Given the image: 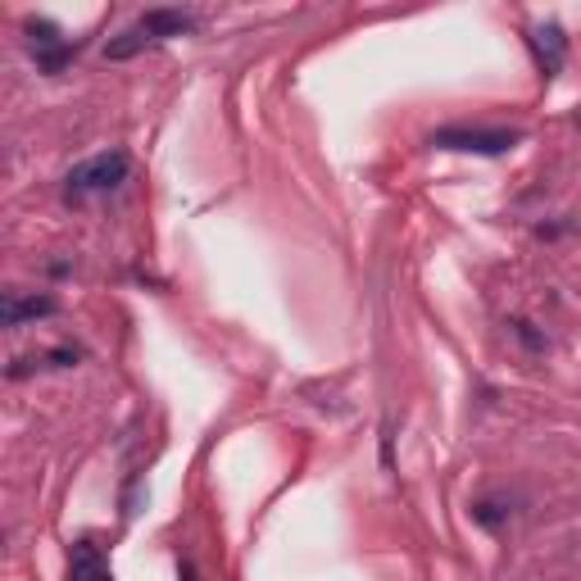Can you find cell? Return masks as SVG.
<instances>
[{
    "label": "cell",
    "instance_id": "obj_2",
    "mask_svg": "<svg viewBox=\"0 0 581 581\" xmlns=\"http://www.w3.org/2000/svg\"><path fill=\"white\" fill-rule=\"evenodd\" d=\"M128 173H132L128 150H101V155H91V160H82V164L69 169V177H65V200L69 205H82L91 196H109V191L124 187Z\"/></svg>",
    "mask_w": 581,
    "mask_h": 581
},
{
    "label": "cell",
    "instance_id": "obj_5",
    "mask_svg": "<svg viewBox=\"0 0 581 581\" xmlns=\"http://www.w3.org/2000/svg\"><path fill=\"white\" fill-rule=\"evenodd\" d=\"M55 314H59V295H50V291H33V295L5 291V300H0V323L5 327H23V323L55 318Z\"/></svg>",
    "mask_w": 581,
    "mask_h": 581
},
{
    "label": "cell",
    "instance_id": "obj_4",
    "mask_svg": "<svg viewBox=\"0 0 581 581\" xmlns=\"http://www.w3.org/2000/svg\"><path fill=\"white\" fill-rule=\"evenodd\" d=\"M27 46H33V59L42 73H59L78 50V42H69L50 19H27Z\"/></svg>",
    "mask_w": 581,
    "mask_h": 581
},
{
    "label": "cell",
    "instance_id": "obj_7",
    "mask_svg": "<svg viewBox=\"0 0 581 581\" xmlns=\"http://www.w3.org/2000/svg\"><path fill=\"white\" fill-rule=\"evenodd\" d=\"M69 581H109L105 555L96 541H73L69 549Z\"/></svg>",
    "mask_w": 581,
    "mask_h": 581
},
{
    "label": "cell",
    "instance_id": "obj_1",
    "mask_svg": "<svg viewBox=\"0 0 581 581\" xmlns=\"http://www.w3.org/2000/svg\"><path fill=\"white\" fill-rule=\"evenodd\" d=\"M196 14L191 10H146L132 27H124L118 37L105 42V59H114V65H124V59H137L141 50L160 46L169 37H191L196 33Z\"/></svg>",
    "mask_w": 581,
    "mask_h": 581
},
{
    "label": "cell",
    "instance_id": "obj_6",
    "mask_svg": "<svg viewBox=\"0 0 581 581\" xmlns=\"http://www.w3.org/2000/svg\"><path fill=\"white\" fill-rule=\"evenodd\" d=\"M532 50H536L541 73H545V78H559L563 59H568V37H563V27H559V23H541L536 33H532Z\"/></svg>",
    "mask_w": 581,
    "mask_h": 581
},
{
    "label": "cell",
    "instance_id": "obj_10",
    "mask_svg": "<svg viewBox=\"0 0 581 581\" xmlns=\"http://www.w3.org/2000/svg\"><path fill=\"white\" fill-rule=\"evenodd\" d=\"M182 581H196V572H191V563H182Z\"/></svg>",
    "mask_w": 581,
    "mask_h": 581
},
{
    "label": "cell",
    "instance_id": "obj_9",
    "mask_svg": "<svg viewBox=\"0 0 581 581\" xmlns=\"http://www.w3.org/2000/svg\"><path fill=\"white\" fill-rule=\"evenodd\" d=\"M513 336H518V341H523L527 350H545V346H549V341H545V336H541L527 318H513Z\"/></svg>",
    "mask_w": 581,
    "mask_h": 581
},
{
    "label": "cell",
    "instance_id": "obj_8",
    "mask_svg": "<svg viewBox=\"0 0 581 581\" xmlns=\"http://www.w3.org/2000/svg\"><path fill=\"white\" fill-rule=\"evenodd\" d=\"M473 518H477L481 527H500L504 518H509V509H500L496 500H481V504H473Z\"/></svg>",
    "mask_w": 581,
    "mask_h": 581
},
{
    "label": "cell",
    "instance_id": "obj_3",
    "mask_svg": "<svg viewBox=\"0 0 581 581\" xmlns=\"http://www.w3.org/2000/svg\"><path fill=\"white\" fill-rule=\"evenodd\" d=\"M523 141V132L513 128H441L427 137V146L437 150H458V155H509V150Z\"/></svg>",
    "mask_w": 581,
    "mask_h": 581
}]
</instances>
